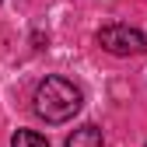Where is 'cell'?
Instances as JSON below:
<instances>
[{"label":"cell","mask_w":147,"mask_h":147,"mask_svg":"<svg viewBox=\"0 0 147 147\" xmlns=\"http://www.w3.org/2000/svg\"><path fill=\"white\" fill-rule=\"evenodd\" d=\"M67 147H105V140H102L98 126H81L67 137Z\"/></svg>","instance_id":"cell-3"},{"label":"cell","mask_w":147,"mask_h":147,"mask_svg":"<svg viewBox=\"0 0 147 147\" xmlns=\"http://www.w3.org/2000/svg\"><path fill=\"white\" fill-rule=\"evenodd\" d=\"M81 88L70 84L67 77H46L35 88V116L46 123H67L81 112Z\"/></svg>","instance_id":"cell-1"},{"label":"cell","mask_w":147,"mask_h":147,"mask_svg":"<svg viewBox=\"0 0 147 147\" xmlns=\"http://www.w3.org/2000/svg\"><path fill=\"white\" fill-rule=\"evenodd\" d=\"M98 42H102V49L116 53V56H140V53H147V35L130 28V25H105L98 32Z\"/></svg>","instance_id":"cell-2"},{"label":"cell","mask_w":147,"mask_h":147,"mask_svg":"<svg viewBox=\"0 0 147 147\" xmlns=\"http://www.w3.org/2000/svg\"><path fill=\"white\" fill-rule=\"evenodd\" d=\"M11 147H49L42 133H35V130H18L11 137Z\"/></svg>","instance_id":"cell-4"}]
</instances>
